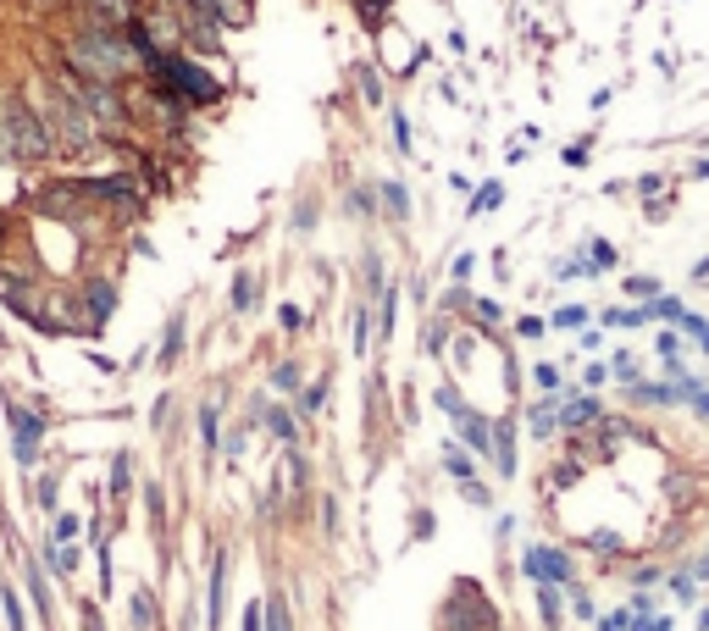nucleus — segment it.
I'll return each instance as SVG.
<instances>
[{"label": "nucleus", "instance_id": "nucleus-1", "mask_svg": "<svg viewBox=\"0 0 709 631\" xmlns=\"http://www.w3.org/2000/svg\"><path fill=\"white\" fill-rule=\"evenodd\" d=\"M139 67V56H133L128 34H122V23H111V17L89 12V28H78L73 39H67V72L73 78H89V84H117Z\"/></svg>", "mask_w": 709, "mask_h": 631}, {"label": "nucleus", "instance_id": "nucleus-2", "mask_svg": "<svg viewBox=\"0 0 709 631\" xmlns=\"http://www.w3.org/2000/svg\"><path fill=\"white\" fill-rule=\"evenodd\" d=\"M0 155L17 161V167H39V161L56 155L45 117H39L23 95H0Z\"/></svg>", "mask_w": 709, "mask_h": 631}, {"label": "nucleus", "instance_id": "nucleus-3", "mask_svg": "<svg viewBox=\"0 0 709 631\" xmlns=\"http://www.w3.org/2000/svg\"><path fill=\"white\" fill-rule=\"evenodd\" d=\"M145 72H150V84L161 89V95H172L178 106H217L222 100V84L211 78V72L200 67V61H189V56H178V50H156V56L145 61Z\"/></svg>", "mask_w": 709, "mask_h": 631}, {"label": "nucleus", "instance_id": "nucleus-4", "mask_svg": "<svg viewBox=\"0 0 709 631\" xmlns=\"http://www.w3.org/2000/svg\"><path fill=\"white\" fill-rule=\"evenodd\" d=\"M438 405L449 410V421H455V432L466 438V449H471V454H488V449H493V427H488L482 416H471L466 405H460L455 388H438Z\"/></svg>", "mask_w": 709, "mask_h": 631}, {"label": "nucleus", "instance_id": "nucleus-5", "mask_svg": "<svg viewBox=\"0 0 709 631\" xmlns=\"http://www.w3.org/2000/svg\"><path fill=\"white\" fill-rule=\"evenodd\" d=\"M521 565H527V576L538 587H571V560H565L560 548H549V543H532Z\"/></svg>", "mask_w": 709, "mask_h": 631}, {"label": "nucleus", "instance_id": "nucleus-6", "mask_svg": "<svg viewBox=\"0 0 709 631\" xmlns=\"http://www.w3.org/2000/svg\"><path fill=\"white\" fill-rule=\"evenodd\" d=\"M39 443H45V421L34 416V410H23V405H12V454H17V465H39Z\"/></svg>", "mask_w": 709, "mask_h": 631}, {"label": "nucleus", "instance_id": "nucleus-7", "mask_svg": "<svg viewBox=\"0 0 709 631\" xmlns=\"http://www.w3.org/2000/svg\"><path fill=\"white\" fill-rule=\"evenodd\" d=\"M488 460H493V471H499V477H516V438H510V421H499V427H493Z\"/></svg>", "mask_w": 709, "mask_h": 631}, {"label": "nucleus", "instance_id": "nucleus-8", "mask_svg": "<svg viewBox=\"0 0 709 631\" xmlns=\"http://www.w3.org/2000/svg\"><path fill=\"white\" fill-rule=\"evenodd\" d=\"M117 310V288L111 283H89V327H106Z\"/></svg>", "mask_w": 709, "mask_h": 631}, {"label": "nucleus", "instance_id": "nucleus-9", "mask_svg": "<svg viewBox=\"0 0 709 631\" xmlns=\"http://www.w3.org/2000/svg\"><path fill=\"white\" fill-rule=\"evenodd\" d=\"M671 327H676V333H687V338H693V344L709 355V322H704V316H693V310H676Z\"/></svg>", "mask_w": 709, "mask_h": 631}, {"label": "nucleus", "instance_id": "nucleus-10", "mask_svg": "<svg viewBox=\"0 0 709 631\" xmlns=\"http://www.w3.org/2000/svg\"><path fill=\"white\" fill-rule=\"evenodd\" d=\"M538 615H543V626H549V631H560V620H565L560 587H538Z\"/></svg>", "mask_w": 709, "mask_h": 631}, {"label": "nucleus", "instance_id": "nucleus-11", "mask_svg": "<svg viewBox=\"0 0 709 631\" xmlns=\"http://www.w3.org/2000/svg\"><path fill=\"white\" fill-rule=\"evenodd\" d=\"M588 421H599V405H593V399H571V405H560V427H588Z\"/></svg>", "mask_w": 709, "mask_h": 631}, {"label": "nucleus", "instance_id": "nucleus-12", "mask_svg": "<svg viewBox=\"0 0 709 631\" xmlns=\"http://www.w3.org/2000/svg\"><path fill=\"white\" fill-rule=\"evenodd\" d=\"M222 587H228V560L211 565V631L222 626Z\"/></svg>", "mask_w": 709, "mask_h": 631}, {"label": "nucleus", "instance_id": "nucleus-13", "mask_svg": "<svg viewBox=\"0 0 709 631\" xmlns=\"http://www.w3.org/2000/svg\"><path fill=\"white\" fill-rule=\"evenodd\" d=\"M0 609H6V626H12V631H28V615H23V598H17V587H0Z\"/></svg>", "mask_w": 709, "mask_h": 631}, {"label": "nucleus", "instance_id": "nucleus-14", "mask_svg": "<svg viewBox=\"0 0 709 631\" xmlns=\"http://www.w3.org/2000/svg\"><path fill=\"white\" fill-rule=\"evenodd\" d=\"M554 427H560V405H554V399H543V405H532V432H538V438H549Z\"/></svg>", "mask_w": 709, "mask_h": 631}, {"label": "nucleus", "instance_id": "nucleus-15", "mask_svg": "<svg viewBox=\"0 0 709 631\" xmlns=\"http://www.w3.org/2000/svg\"><path fill=\"white\" fill-rule=\"evenodd\" d=\"M133 6H139V0H89V12L111 17V23H128V17H133Z\"/></svg>", "mask_w": 709, "mask_h": 631}, {"label": "nucleus", "instance_id": "nucleus-16", "mask_svg": "<svg viewBox=\"0 0 709 631\" xmlns=\"http://www.w3.org/2000/svg\"><path fill=\"white\" fill-rule=\"evenodd\" d=\"M255 294H261V283H255L250 272H239V283H233V310H250Z\"/></svg>", "mask_w": 709, "mask_h": 631}, {"label": "nucleus", "instance_id": "nucleus-17", "mask_svg": "<svg viewBox=\"0 0 709 631\" xmlns=\"http://www.w3.org/2000/svg\"><path fill=\"white\" fill-rule=\"evenodd\" d=\"M582 255H588L593 277H599V272H610V266H615V250H610V244H604V239H593V244H588V250H582Z\"/></svg>", "mask_w": 709, "mask_h": 631}, {"label": "nucleus", "instance_id": "nucleus-18", "mask_svg": "<svg viewBox=\"0 0 709 631\" xmlns=\"http://www.w3.org/2000/svg\"><path fill=\"white\" fill-rule=\"evenodd\" d=\"M499 200H505V189H499V183H482V189H477V200H471L466 211H471V216H482V211H493Z\"/></svg>", "mask_w": 709, "mask_h": 631}, {"label": "nucleus", "instance_id": "nucleus-19", "mask_svg": "<svg viewBox=\"0 0 709 631\" xmlns=\"http://www.w3.org/2000/svg\"><path fill=\"white\" fill-rule=\"evenodd\" d=\"M272 388H283V393L300 388V360H283V366L272 371Z\"/></svg>", "mask_w": 709, "mask_h": 631}, {"label": "nucleus", "instance_id": "nucleus-20", "mask_svg": "<svg viewBox=\"0 0 709 631\" xmlns=\"http://www.w3.org/2000/svg\"><path fill=\"white\" fill-rule=\"evenodd\" d=\"M266 427H272V432H277V438H283V443H294V438H300V427H294V416H283V410H266Z\"/></svg>", "mask_w": 709, "mask_h": 631}, {"label": "nucleus", "instance_id": "nucleus-21", "mask_svg": "<svg viewBox=\"0 0 709 631\" xmlns=\"http://www.w3.org/2000/svg\"><path fill=\"white\" fill-rule=\"evenodd\" d=\"M73 537H78V515H56V526H50V543L67 548Z\"/></svg>", "mask_w": 709, "mask_h": 631}, {"label": "nucleus", "instance_id": "nucleus-22", "mask_svg": "<svg viewBox=\"0 0 709 631\" xmlns=\"http://www.w3.org/2000/svg\"><path fill=\"white\" fill-rule=\"evenodd\" d=\"M582 322H588V310H582V305H565V310H554V327H560V333H577Z\"/></svg>", "mask_w": 709, "mask_h": 631}, {"label": "nucleus", "instance_id": "nucleus-23", "mask_svg": "<svg viewBox=\"0 0 709 631\" xmlns=\"http://www.w3.org/2000/svg\"><path fill=\"white\" fill-rule=\"evenodd\" d=\"M178 349H183V316L167 327V344H161V366H172V360H178Z\"/></svg>", "mask_w": 709, "mask_h": 631}, {"label": "nucleus", "instance_id": "nucleus-24", "mask_svg": "<svg viewBox=\"0 0 709 631\" xmlns=\"http://www.w3.org/2000/svg\"><path fill=\"white\" fill-rule=\"evenodd\" d=\"M261 631H289V609H283V604H266V609H261Z\"/></svg>", "mask_w": 709, "mask_h": 631}, {"label": "nucleus", "instance_id": "nucleus-25", "mask_svg": "<svg viewBox=\"0 0 709 631\" xmlns=\"http://www.w3.org/2000/svg\"><path fill=\"white\" fill-rule=\"evenodd\" d=\"M626 294H637V299H660V277H626Z\"/></svg>", "mask_w": 709, "mask_h": 631}, {"label": "nucleus", "instance_id": "nucleus-26", "mask_svg": "<svg viewBox=\"0 0 709 631\" xmlns=\"http://www.w3.org/2000/svg\"><path fill=\"white\" fill-rule=\"evenodd\" d=\"M693 582H698V576H693V571H682V576H671V593H676V598H682V604H693V598H698V587H693Z\"/></svg>", "mask_w": 709, "mask_h": 631}, {"label": "nucleus", "instance_id": "nucleus-27", "mask_svg": "<svg viewBox=\"0 0 709 631\" xmlns=\"http://www.w3.org/2000/svg\"><path fill=\"white\" fill-rule=\"evenodd\" d=\"M532 382H538L543 393H560V382H565V377H560V366H538V371H532Z\"/></svg>", "mask_w": 709, "mask_h": 631}, {"label": "nucleus", "instance_id": "nucleus-28", "mask_svg": "<svg viewBox=\"0 0 709 631\" xmlns=\"http://www.w3.org/2000/svg\"><path fill=\"white\" fill-rule=\"evenodd\" d=\"M200 438L217 449V405H205V410H200Z\"/></svg>", "mask_w": 709, "mask_h": 631}, {"label": "nucleus", "instance_id": "nucleus-29", "mask_svg": "<svg viewBox=\"0 0 709 631\" xmlns=\"http://www.w3.org/2000/svg\"><path fill=\"white\" fill-rule=\"evenodd\" d=\"M150 615H156V609H150V593L139 587V593H133V620H139V626L150 631Z\"/></svg>", "mask_w": 709, "mask_h": 631}, {"label": "nucleus", "instance_id": "nucleus-30", "mask_svg": "<svg viewBox=\"0 0 709 631\" xmlns=\"http://www.w3.org/2000/svg\"><path fill=\"white\" fill-rule=\"evenodd\" d=\"M322 399H327V388H322V382H311V388H305V399H300V410H305V416H316V410H322Z\"/></svg>", "mask_w": 709, "mask_h": 631}, {"label": "nucleus", "instance_id": "nucleus-31", "mask_svg": "<svg viewBox=\"0 0 709 631\" xmlns=\"http://www.w3.org/2000/svg\"><path fill=\"white\" fill-rule=\"evenodd\" d=\"M277 327H283V333H300V327H305V316H300L294 305H283V310H277Z\"/></svg>", "mask_w": 709, "mask_h": 631}, {"label": "nucleus", "instance_id": "nucleus-32", "mask_svg": "<svg viewBox=\"0 0 709 631\" xmlns=\"http://www.w3.org/2000/svg\"><path fill=\"white\" fill-rule=\"evenodd\" d=\"M383 200H388L394 216H405V189H399V183H383Z\"/></svg>", "mask_w": 709, "mask_h": 631}, {"label": "nucleus", "instance_id": "nucleus-33", "mask_svg": "<svg viewBox=\"0 0 709 631\" xmlns=\"http://www.w3.org/2000/svg\"><path fill=\"white\" fill-rule=\"evenodd\" d=\"M128 477H133V471H128V454H117V465H111V488H128Z\"/></svg>", "mask_w": 709, "mask_h": 631}, {"label": "nucleus", "instance_id": "nucleus-34", "mask_svg": "<svg viewBox=\"0 0 709 631\" xmlns=\"http://www.w3.org/2000/svg\"><path fill=\"white\" fill-rule=\"evenodd\" d=\"M366 338H372V322H366V310H355V349H366Z\"/></svg>", "mask_w": 709, "mask_h": 631}, {"label": "nucleus", "instance_id": "nucleus-35", "mask_svg": "<svg viewBox=\"0 0 709 631\" xmlns=\"http://www.w3.org/2000/svg\"><path fill=\"white\" fill-rule=\"evenodd\" d=\"M615 377L637 382V360H632V355H615Z\"/></svg>", "mask_w": 709, "mask_h": 631}, {"label": "nucleus", "instance_id": "nucleus-36", "mask_svg": "<svg viewBox=\"0 0 709 631\" xmlns=\"http://www.w3.org/2000/svg\"><path fill=\"white\" fill-rule=\"evenodd\" d=\"M394 139H399V150H410V122L399 111H394Z\"/></svg>", "mask_w": 709, "mask_h": 631}, {"label": "nucleus", "instance_id": "nucleus-37", "mask_svg": "<svg viewBox=\"0 0 709 631\" xmlns=\"http://www.w3.org/2000/svg\"><path fill=\"white\" fill-rule=\"evenodd\" d=\"M521 338H543V316H527V322H521Z\"/></svg>", "mask_w": 709, "mask_h": 631}, {"label": "nucleus", "instance_id": "nucleus-38", "mask_svg": "<svg viewBox=\"0 0 709 631\" xmlns=\"http://www.w3.org/2000/svg\"><path fill=\"white\" fill-rule=\"evenodd\" d=\"M660 355H665V360H676V355H682V344H676V333H665V338H660Z\"/></svg>", "mask_w": 709, "mask_h": 631}, {"label": "nucleus", "instance_id": "nucleus-39", "mask_svg": "<svg viewBox=\"0 0 709 631\" xmlns=\"http://www.w3.org/2000/svg\"><path fill=\"white\" fill-rule=\"evenodd\" d=\"M244 631H261V604H250V609H244Z\"/></svg>", "mask_w": 709, "mask_h": 631}, {"label": "nucleus", "instance_id": "nucleus-40", "mask_svg": "<svg viewBox=\"0 0 709 631\" xmlns=\"http://www.w3.org/2000/svg\"><path fill=\"white\" fill-rule=\"evenodd\" d=\"M693 576H709V554H704V560H698V565H693Z\"/></svg>", "mask_w": 709, "mask_h": 631}, {"label": "nucleus", "instance_id": "nucleus-41", "mask_svg": "<svg viewBox=\"0 0 709 631\" xmlns=\"http://www.w3.org/2000/svg\"><path fill=\"white\" fill-rule=\"evenodd\" d=\"M704 626H709V615H704Z\"/></svg>", "mask_w": 709, "mask_h": 631}]
</instances>
